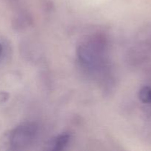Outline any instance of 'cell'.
I'll return each instance as SVG.
<instances>
[{"label":"cell","mask_w":151,"mask_h":151,"mask_svg":"<svg viewBox=\"0 0 151 151\" xmlns=\"http://www.w3.org/2000/svg\"><path fill=\"white\" fill-rule=\"evenodd\" d=\"M108 50L107 38L102 33H94L81 40L77 50V55L83 68L103 79L111 74Z\"/></svg>","instance_id":"cell-1"},{"label":"cell","mask_w":151,"mask_h":151,"mask_svg":"<svg viewBox=\"0 0 151 151\" xmlns=\"http://www.w3.org/2000/svg\"><path fill=\"white\" fill-rule=\"evenodd\" d=\"M127 62L134 67L142 66L151 74V24L142 28L126 54Z\"/></svg>","instance_id":"cell-2"},{"label":"cell","mask_w":151,"mask_h":151,"mask_svg":"<svg viewBox=\"0 0 151 151\" xmlns=\"http://www.w3.org/2000/svg\"><path fill=\"white\" fill-rule=\"evenodd\" d=\"M38 134V126L34 122H25L6 133L0 139V150H19L30 146Z\"/></svg>","instance_id":"cell-3"},{"label":"cell","mask_w":151,"mask_h":151,"mask_svg":"<svg viewBox=\"0 0 151 151\" xmlns=\"http://www.w3.org/2000/svg\"><path fill=\"white\" fill-rule=\"evenodd\" d=\"M33 19L30 13L23 9H18L12 19V27L16 31L25 30L32 24Z\"/></svg>","instance_id":"cell-4"},{"label":"cell","mask_w":151,"mask_h":151,"mask_svg":"<svg viewBox=\"0 0 151 151\" xmlns=\"http://www.w3.org/2000/svg\"><path fill=\"white\" fill-rule=\"evenodd\" d=\"M72 136L69 133H63L57 136L49 142V150L53 151L62 150L69 145Z\"/></svg>","instance_id":"cell-5"},{"label":"cell","mask_w":151,"mask_h":151,"mask_svg":"<svg viewBox=\"0 0 151 151\" xmlns=\"http://www.w3.org/2000/svg\"><path fill=\"white\" fill-rule=\"evenodd\" d=\"M9 94L6 91H0V104L5 103L9 99Z\"/></svg>","instance_id":"cell-6"},{"label":"cell","mask_w":151,"mask_h":151,"mask_svg":"<svg viewBox=\"0 0 151 151\" xmlns=\"http://www.w3.org/2000/svg\"><path fill=\"white\" fill-rule=\"evenodd\" d=\"M5 1L10 7L17 8V7H19V4H20L21 0H5Z\"/></svg>","instance_id":"cell-7"},{"label":"cell","mask_w":151,"mask_h":151,"mask_svg":"<svg viewBox=\"0 0 151 151\" xmlns=\"http://www.w3.org/2000/svg\"><path fill=\"white\" fill-rule=\"evenodd\" d=\"M1 52H2V46H1V44H0V57H1Z\"/></svg>","instance_id":"cell-8"}]
</instances>
